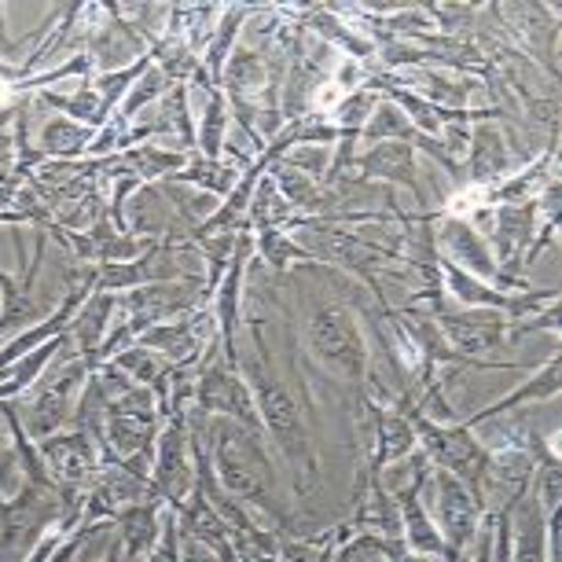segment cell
I'll return each instance as SVG.
<instances>
[{
  "label": "cell",
  "mask_w": 562,
  "mask_h": 562,
  "mask_svg": "<svg viewBox=\"0 0 562 562\" xmlns=\"http://www.w3.org/2000/svg\"><path fill=\"white\" fill-rule=\"evenodd\" d=\"M265 434H254L232 419L214 423V474L217 485L239 504H250L258 512L272 515L280 526H288V504L276 485V471L269 449L261 445Z\"/></svg>",
  "instance_id": "cell-1"
},
{
  "label": "cell",
  "mask_w": 562,
  "mask_h": 562,
  "mask_svg": "<svg viewBox=\"0 0 562 562\" xmlns=\"http://www.w3.org/2000/svg\"><path fill=\"white\" fill-rule=\"evenodd\" d=\"M243 371H247L243 383H247L254 405H258L265 434L280 445L283 460H288L294 471V485H299V493H305L316 482V456H313L310 434H305L299 401H294L291 390L280 383V375L272 371V364L261 360V349H258V357L243 360Z\"/></svg>",
  "instance_id": "cell-2"
},
{
  "label": "cell",
  "mask_w": 562,
  "mask_h": 562,
  "mask_svg": "<svg viewBox=\"0 0 562 562\" xmlns=\"http://www.w3.org/2000/svg\"><path fill=\"white\" fill-rule=\"evenodd\" d=\"M85 383H89V364L78 357V349H70V357L59 360V364L52 360L48 375L37 379L34 394L26 397V412L19 416L30 438L45 441L52 434H59L63 423L74 419V408H78Z\"/></svg>",
  "instance_id": "cell-3"
},
{
  "label": "cell",
  "mask_w": 562,
  "mask_h": 562,
  "mask_svg": "<svg viewBox=\"0 0 562 562\" xmlns=\"http://www.w3.org/2000/svg\"><path fill=\"white\" fill-rule=\"evenodd\" d=\"M195 412L199 416H221L232 419L239 427H247L254 434H265L258 405H254L247 383H243L239 368H232L225 357L214 353L210 342V357L199 360V375H195Z\"/></svg>",
  "instance_id": "cell-4"
},
{
  "label": "cell",
  "mask_w": 562,
  "mask_h": 562,
  "mask_svg": "<svg viewBox=\"0 0 562 562\" xmlns=\"http://www.w3.org/2000/svg\"><path fill=\"white\" fill-rule=\"evenodd\" d=\"M192 412V408H188ZM188 412L166 416V427L155 438V460H151V496H158L169 512H177L188 501L195 485V460H192V427Z\"/></svg>",
  "instance_id": "cell-5"
},
{
  "label": "cell",
  "mask_w": 562,
  "mask_h": 562,
  "mask_svg": "<svg viewBox=\"0 0 562 562\" xmlns=\"http://www.w3.org/2000/svg\"><path fill=\"white\" fill-rule=\"evenodd\" d=\"M310 342L313 353L324 360L327 368L346 375L349 383H364V371H368V353L364 342H360V331L353 324V316L338 305H324V310L313 313L310 321Z\"/></svg>",
  "instance_id": "cell-6"
},
{
  "label": "cell",
  "mask_w": 562,
  "mask_h": 562,
  "mask_svg": "<svg viewBox=\"0 0 562 562\" xmlns=\"http://www.w3.org/2000/svg\"><path fill=\"white\" fill-rule=\"evenodd\" d=\"M434 504H438V533L445 540V562H460L474 540L482 518V501L449 471H434Z\"/></svg>",
  "instance_id": "cell-7"
},
{
  "label": "cell",
  "mask_w": 562,
  "mask_h": 562,
  "mask_svg": "<svg viewBox=\"0 0 562 562\" xmlns=\"http://www.w3.org/2000/svg\"><path fill=\"white\" fill-rule=\"evenodd\" d=\"M45 236H37V254L34 261L23 265V276L19 280H12L4 269H0V346H4V338L12 342L15 335H23L26 327H37L45 324L52 313L45 302L34 299V280H37V269L41 261H45Z\"/></svg>",
  "instance_id": "cell-8"
},
{
  "label": "cell",
  "mask_w": 562,
  "mask_h": 562,
  "mask_svg": "<svg viewBox=\"0 0 562 562\" xmlns=\"http://www.w3.org/2000/svg\"><path fill=\"white\" fill-rule=\"evenodd\" d=\"M206 324H214V316L206 313H184L169 324H158V327H147V331L136 338V346L151 349V353L166 357L173 368H188V364H199L203 360V349H206Z\"/></svg>",
  "instance_id": "cell-9"
},
{
  "label": "cell",
  "mask_w": 562,
  "mask_h": 562,
  "mask_svg": "<svg viewBox=\"0 0 562 562\" xmlns=\"http://www.w3.org/2000/svg\"><path fill=\"white\" fill-rule=\"evenodd\" d=\"M37 452L45 460L48 474L56 479V485H78V490H89L92 474L100 467V452L97 441L85 430H70V434H52V438L37 441Z\"/></svg>",
  "instance_id": "cell-10"
},
{
  "label": "cell",
  "mask_w": 562,
  "mask_h": 562,
  "mask_svg": "<svg viewBox=\"0 0 562 562\" xmlns=\"http://www.w3.org/2000/svg\"><path fill=\"white\" fill-rule=\"evenodd\" d=\"M504 313L496 310H474V313H445L441 316V335L449 338L452 353L463 357H482L493 353L504 342Z\"/></svg>",
  "instance_id": "cell-11"
},
{
  "label": "cell",
  "mask_w": 562,
  "mask_h": 562,
  "mask_svg": "<svg viewBox=\"0 0 562 562\" xmlns=\"http://www.w3.org/2000/svg\"><path fill=\"white\" fill-rule=\"evenodd\" d=\"M427 485V467H419L416 482L408 485L405 493L397 496V507H401V537H405V548L412 555H427V559H445V540L434 526V518L427 515L423 507L419 493Z\"/></svg>",
  "instance_id": "cell-12"
},
{
  "label": "cell",
  "mask_w": 562,
  "mask_h": 562,
  "mask_svg": "<svg viewBox=\"0 0 562 562\" xmlns=\"http://www.w3.org/2000/svg\"><path fill=\"white\" fill-rule=\"evenodd\" d=\"M114 316H119V299L114 294H89V302L81 305L78 316L70 321V338H74V349H78V357L85 360V364L92 368V360H97L100 346L108 342V331L114 324Z\"/></svg>",
  "instance_id": "cell-13"
},
{
  "label": "cell",
  "mask_w": 562,
  "mask_h": 562,
  "mask_svg": "<svg viewBox=\"0 0 562 562\" xmlns=\"http://www.w3.org/2000/svg\"><path fill=\"white\" fill-rule=\"evenodd\" d=\"M162 507L166 504L158 501V496H144L140 504H130L114 515V526L122 529L119 540H122L125 555H130L133 562H144L147 551L155 548L158 529H162Z\"/></svg>",
  "instance_id": "cell-14"
},
{
  "label": "cell",
  "mask_w": 562,
  "mask_h": 562,
  "mask_svg": "<svg viewBox=\"0 0 562 562\" xmlns=\"http://www.w3.org/2000/svg\"><path fill=\"white\" fill-rule=\"evenodd\" d=\"M512 562H551L548 515L533 496H518V504H512Z\"/></svg>",
  "instance_id": "cell-15"
},
{
  "label": "cell",
  "mask_w": 562,
  "mask_h": 562,
  "mask_svg": "<svg viewBox=\"0 0 562 562\" xmlns=\"http://www.w3.org/2000/svg\"><path fill=\"white\" fill-rule=\"evenodd\" d=\"M379 438H375V460H371V474L383 471V463H397L416 449V430L408 423V412H375Z\"/></svg>",
  "instance_id": "cell-16"
},
{
  "label": "cell",
  "mask_w": 562,
  "mask_h": 562,
  "mask_svg": "<svg viewBox=\"0 0 562 562\" xmlns=\"http://www.w3.org/2000/svg\"><path fill=\"white\" fill-rule=\"evenodd\" d=\"M559 394V353H551L548 357V364L537 371L529 383H522L515 390V394H507V397H501V401H493L490 408H482L479 416H471L467 419V427L474 430V423H485V419H493V416H501V412H512V408H518V405H526V401H551Z\"/></svg>",
  "instance_id": "cell-17"
},
{
  "label": "cell",
  "mask_w": 562,
  "mask_h": 562,
  "mask_svg": "<svg viewBox=\"0 0 562 562\" xmlns=\"http://www.w3.org/2000/svg\"><path fill=\"white\" fill-rule=\"evenodd\" d=\"M92 140H97V130H89V125H81L74 119H56L41 133V151L56 155V158H74V155L89 151Z\"/></svg>",
  "instance_id": "cell-18"
},
{
  "label": "cell",
  "mask_w": 562,
  "mask_h": 562,
  "mask_svg": "<svg viewBox=\"0 0 562 562\" xmlns=\"http://www.w3.org/2000/svg\"><path fill=\"white\" fill-rule=\"evenodd\" d=\"M445 243H449V250L460 258L467 269H474L485 280H493V258H490V247L479 239V232L471 225H463V221H449V228H445Z\"/></svg>",
  "instance_id": "cell-19"
},
{
  "label": "cell",
  "mask_w": 562,
  "mask_h": 562,
  "mask_svg": "<svg viewBox=\"0 0 562 562\" xmlns=\"http://www.w3.org/2000/svg\"><path fill=\"white\" fill-rule=\"evenodd\" d=\"M122 166L136 169L140 180H158L166 173H180L184 169V151H158V147H140V151L122 155Z\"/></svg>",
  "instance_id": "cell-20"
},
{
  "label": "cell",
  "mask_w": 562,
  "mask_h": 562,
  "mask_svg": "<svg viewBox=\"0 0 562 562\" xmlns=\"http://www.w3.org/2000/svg\"><path fill=\"white\" fill-rule=\"evenodd\" d=\"M250 15V8H228L225 15H221V26L214 30V41H210V48H206V63H203V70H210V78H221V67H225V59H228V48H232V41H236L239 34V23Z\"/></svg>",
  "instance_id": "cell-21"
},
{
  "label": "cell",
  "mask_w": 562,
  "mask_h": 562,
  "mask_svg": "<svg viewBox=\"0 0 562 562\" xmlns=\"http://www.w3.org/2000/svg\"><path fill=\"white\" fill-rule=\"evenodd\" d=\"M177 180H188V184L210 188L214 195H225V192H232V180H236V169H232V166H221L217 158H195L192 166L180 169Z\"/></svg>",
  "instance_id": "cell-22"
},
{
  "label": "cell",
  "mask_w": 562,
  "mask_h": 562,
  "mask_svg": "<svg viewBox=\"0 0 562 562\" xmlns=\"http://www.w3.org/2000/svg\"><path fill=\"white\" fill-rule=\"evenodd\" d=\"M169 89H173V85H169V78H166V74L162 70H158V67H151V70H147L144 74V78L140 81H136V89H133V97L130 100H125V108L119 111V119H114V122H130L133 119V114L136 111H140L144 108V103H151V100H158V97H162V92H169Z\"/></svg>",
  "instance_id": "cell-23"
},
{
  "label": "cell",
  "mask_w": 562,
  "mask_h": 562,
  "mask_svg": "<svg viewBox=\"0 0 562 562\" xmlns=\"http://www.w3.org/2000/svg\"><path fill=\"white\" fill-rule=\"evenodd\" d=\"M364 166H368V169H375V173H386V177H405L408 184H416V180H412V173H416V169H412V151H408V147H401V144H386V147H379V151L371 155Z\"/></svg>",
  "instance_id": "cell-24"
},
{
  "label": "cell",
  "mask_w": 562,
  "mask_h": 562,
  "mask_svg": "<svg viewBox=\"0 0 562 562\" xmlns=\"http://www.w3.org/2000/svg\"><path fill=\"white\" fill-rule=\"evenodd\" d=\"M144 562H184V555H180V526H177V515L162 512V529H158V540L155 548L147 551Z\"/></svg>",
  "instance_id": "cell-25"
},
{
  "label": "cell",
  "mask_w": 562,
  "mask_h": 562,
  "mask_svg": "<svg viewBox=\"0 0 562 562\" xmlns=\"http://www.w3.org/2000/svg\"><path fill=\"white\" fill-rule=\"evenodd\" d=\"M386 559L390 562H434L427 555H412V551L405 548V540H386Z\"/></svg>",
  "instance_id": "cell-26"
},
{
  "label": "cell",
  "mask_w": 562,
  "mask_h": 562,
  "mask_svg": "<svg viewBox=\"0 0 562 562\" xmlns=\"http://www.w3.org/2000/svg\"><path fill=\"white\" fill-rule=\"evenodd\" d=\"M479 562H493V518H490V526L482 529V540H479Z\"/></svg>",
  "instance_id": "cell-27"
},
{
  "label": "cell",
  "mask_w": 562,
  "mask_h": 562,
  "mask_svg": "<svg viewBox=\"0 0 562 562\" xmlns=\"http://www.w3.org/2000/svg\"><path fill=\"white\" fill-rule=\"evenodd\" d=\"M103 562H133V559H130V555H125L122 540H114V544H111V551H108V559H103Z\"/></svg>",
  "instance_id": "cell-28"
}]
</instances>
